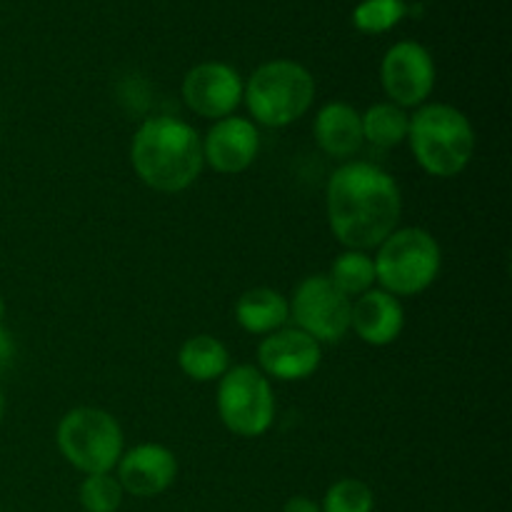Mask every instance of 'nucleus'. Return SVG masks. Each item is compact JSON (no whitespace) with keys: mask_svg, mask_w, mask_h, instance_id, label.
<instances>
[{"mask_svg":"<svg viewBox=\"0 0 512 512\" xmlns=\"http://www.w3.org/2000/svg\"><path fill=\"white\" fill-rule=\"evenodd\" d=\"M330 233L348 250H375L403 218L398 180L368 160H345L325 183Z\"/></svg>","mask_w":512,"mask_h":512,"instance_id":"f257e3e1","label":"nucleus"},{"mask_svg":"<svg viewBox=\"0 0 512 512\" xmlns=\"http://www.w3.org/2000/svg\"><path fill=\"white\" fill-rule=\"evenodd\" d=\"M130 165L140 183L158 193H183L203 173V138L183 118L153 115L138 125Z\"/></svg>","mask_w":512,"mask_h":512,"instance_id":"f03ea898","label":"nucleus"},{"mask_svg":"<svg viewBox=\"0 0 512 512\" xmlns=\"http://www.w3.org/2000/svg\"><path fill=\"white\" fill-rule=\"evenodd\" d=\"M410 153L433 178L465 173L475 155V128L468 115L450 103H425L410 115Z\"/></svg>","mask_w":512,"mask_h":512,"instance_id":"7ed1b4c3","label":"nucleus"},{"mask_svg":"<svg viewBox=\"0 0 512 512\" xmlns=\"http://www.w3.org/2000/svg\"><path fill=\"white\" fill-rule=\"evenodd\" d=\"M315 100V78L303 63L275 58L258 65L243 88L250 120L263 128H288L308 115Z\"/></svg>","mask_w":512,"mask_h":512,"instance_id":"20e7f679","label":"nucleus"},{"mask_svg":"<svg viewBox=\"0 0 512 512\" xmlns=\"http://www.w3.org/2000/svg\"><path fill=\"white\" fill-rule=\"evenodd\" d=\"M375 283L395 298H415L438 280L443 248L430 230L408 225L395 228L375 248Z\"/></svg>","mask_w":512,"mask_h":512,"instance_id":"39448f33","label":"nucleus"},{"mask_svg":"<svg viewBox=\"0 0 512 512\" xmlns=\"http://www.w3.org/2000/svg\"><path fill=\"white\" fill-rule=\"evenodd\" d=\"M55 445L65 463L73 465L78 473H113L125 450V435L113 413L80 405L60 418Z\"/></svg>","mask_w":512,"mask_h":512,"instance_id":"423d86ee","label":"nucleus"},{"mask_svg":"<svg viewBox=\"0 0 512 512\" xmlns=\"http://www.w3.org/2000/svg\"><path fill=\"white\" fill-rule=\"evenodd\" d=\"M220 423L238 438H260L275 423L273 383L255 365H230L215 393Z\"/></svg>","mask_w":512,"mask_h":512,"instance_id":"0eeeda50","label":"nucleus"},{"mask_svg":"<svg viewBox=\"0 0 512 512\" xmlns=\"http://www.w3.org/2000/svg\"><path fill=\"white\" fill-rule=\"evenodd\" d=\"M290 303V323L320 345L340 343L350 333V305L325 273L308 275L295 285Z\"/></svg>","mask_w":512,"mask_h":512,"instance_id":"6e6552de","label":"nucleus"},{"mask_svg":"<svg viewBox=\"0 0 512 512\" xmlns=\"http://www.w3.org/2000/svg\"><path fill=\"white\" fill-rule=\"evenodd\" d=\"M435 60L428 48L415 40H400L380 63V83L390 103L405 110H418L420 105L430 103L435 90Z\"/></svg>","mask_w":512,"mask_h":512,"instance_id":"1a4fd4ad","label":"nucleus"},{"mask_svg":"<svg viewBox=\"0 0 512 512\" xmlns=\"http://www.w3.org/2000/svg\"><path fill=\"white\" fill-rule=\"evenodd\" d=\"M243 88V78L233 65L223 60H205L185 73L180 95L195 115L220 120L235 115L238 105L243 103Z\"/></svg>","mask_w":512,"mask_h":512,"instance_id":"9d476101","label":"nucleus"},{"mask_svg":"<svg viewBox=\"0 0 512 512\" xmlns=\"http://www.w3.org/2000/svg\"><path fill=\"white\" fill-rule=\"evenodd\" d=\"M323 363V345L295 325L265 335L258 345L255 368L273 383H300L318 373Z\"/></svg>","mask_w":512,"mask_h":512,"instance_id":"9b49d317","label":"nucleus"},{"mask_svg":"<svg viewBox=\"0 0 512 512\" xmlns=\"http://www.w3.org/2000/svg\"><path fill=\"white\" fill-rule=\"evenodd\" d=\"M113 473L125 495L143 500L158 498L178 480V458L168 445L140 443L123 450Z\"/></svg>","mask_w":512,"mask_h":512,"instance_id":"f8f14e48","label":"nucleus"},{"mask_svg":"<svg viewBox=\"0 0 512 512\" xmlns=\"http://www.w3.org/2000/svg\"><path fill=\"white\" fill-rule=\"evenodd\" d=\"M203 138V163L220 175L245 173L258 160L260 130L250 118L228 115L213 120Z\"/></svg>","mask_w":512,"mask_h":512,"instance_id":"ddd939ff","label":"nucleus"},{"mask_svg":"<svg viewBox=\"0 0 512 512\" xmlns=\"http://www.w3.org/2000/svg\"><path fill=\"white\" fill-rule=\"evenodd\" d=\"M350 330L370 348H388L405 330L403 303L383 288L358 295L350 305Z\"/></svg>","mask_w":512,"mask_h":512,"instance_id":"4468645a","label":"nucleus"},{"mask_svg":"<svg viewBox=\"0 0 512 512\" xmlns=\"http://www.w3.org/2000/svg\"><path fill=\"white\" fill-rule=\"evenodd\" d=\"M313 138L328 158L340 163L353 160V155H358L365 143L360 110L345 100H330L315 113Z\"/></svg>","mask_w":512,"mask_h":512,"instance_id":"2eb2a0df","label":"nucleus"},{"mask_svg":"<svg viewBox=\"0 0 512 512\" xmlns=\"http://www.w3.org/2000/svg\"><path fill=\"white\" fill-rule=\"evenodd\" d=\"M235 323L245 330L248 335H265L275 333V330L290 325V303L288 295H283L275 288H250L245 293H240V298L235 300Z\"/></svg>","mask_w":512,"mask_h":512,"instance_id":"dca6fc26","label":"nucleus"},{"mask_svg":"<svg viewBox=\"0 0 512 512\" xmlns=\"http://www.w3.org/2000/svg\"><path fill=\"white\" fill-rule=\"evenodd\" d=\"M230 350L220 338L208 333L193 335L178 350V368L193 383H218L230 370Z\"/></svg>","mask_w":512,"mask_h":512,"instance_id":"f3484780","label":"nucleus"},{"mask_svg":"<svg viewBox=\"0 0 512 512\" xmlns=\"http://www.w3.org/2000/svg\"><path fill=\"white\" fill-rule=\"evenodd\" d=\"M360 123H363L365 143L380 150H390L408 140L410 113L390 100H383V103H373L368 110H363Z\"/></svg>","mask_w":512,"mask_h":512,"instance_id":"a211bd4d","label":"nucleus"},{"mask_svg":"<svg viewBox=\"0 0 512 512\" xmlns=\"http://www.w3.org/2000/svg\"><path fill=\"white\" fill-rule=\"evenodd\" d=\"M325 275H328L330 283L350 300L368 293V290L378 288V283H375L373 255H370L368 250L345 248L343 253L335 255L333 265H330V270Z\"/></svg>","mask_w":512,"mask_h":512,"instance_id":"6ab92c4d","label":"nucleus"},{"mask_svg":"<svg viewBox=\"0 0 512 512\" xmlns=\"http://www.w3.org/2000/svg\"><path fill=\"white\" fill-rule=\"evenodd\" d=\"M323 512H373L375 493L365 480L360 478H340L325 490Z\"/></svg>","mask_w":512,"mask_h":512,"instance_id":"aec40b11","label":"nucleus"},{"mask_svg":"<svg viewBox=\"0 0 512 512\" xmlns=\"http://www.w3.org/2000/svg\"><path fill=\"white\" fill-rule=\"evenodd\" d=\"M78 500L85 512H118L125 493L115 473H95L83 478L78 488Z\"/></svg>","mask_w":512,"mask_h":512,"instance_id":"412c9836","label":"nucleus"},{"mask_svg":"<svg viewBox=\"0 0 512 512\" xmlns=\"http://www.w3.org/2000/svg\"><path fill=\"white\" fill-rule=\"evenodd\" d=\"M408 13L405 0H363L353 10V25L365 35H380L393 30Z\"/></svg>","mask_w":512,"mask_h":512,"instance_id":"4be33fe9","label":"nucleus"},{"mask_svg":"<svg viewBox=\"0 0 512 512\" xmlns=\"http://www.w3.org/2000/svg\"><path fill=\"white\" fill-rule=\"evenodd\" d=\"M15 353H18V345H15L13 333L5 325H0V375L13 365Z\"/></svg>","mask_w":512,"mask_h":512,"instance_id":"5701e85b","label":"nucleus"},{"mask_svg":"<svg viewBox=\"0 0 512 512\" xmlns=\"http://www.w3.org/2000/svg\"><path fill=\"white\" fill-rule=\"evenodd\" d=\"M283 512H323L320 510V503H315L308 495H295L288 503L283 505Z\"/></svg>","mask_w":512,"mask_h":512,"instance_id":"b1692460","label":"nucleus"},{"mask_svg":"<svg viewBox=\"0 0 512 512\" xmlns=\"http://www.w3.org/2000/svg\"><path fill=\"white\" fill-rule=\"evenodd\" d=\"M5 405H8V400H5V388L3 383H0V423H3L5 418Z\"/></svg>","mask_w":512,"mask_h":512,"instance_id":"393cba45","label":"nucleus"},{"mask_svg":"<svg viewBox=\"0 0 512 512\" xmlns=\"http://www.w3.org/2000/svg\"><path fill=\"white\" fill-rule=\"evenodd\" d=\"M5 310H8V305H5L3 293H0V325H3V320H5Z\"/></svg>","mask_w":512,"mask_h":512,"instance_id":"a878e982","label":"nucleus"}]
</instances>
